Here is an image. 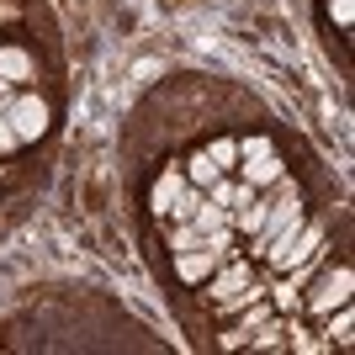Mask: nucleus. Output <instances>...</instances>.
<instances>
[{
  "mask_svg": "<svg viewBox=\"0 0 355 355\" xmlns=\"http://www.w3.org/2000/svg\"><path fill=\"white\" fill-rule=\"evenodd\" d=\"M260 324H270V302H266V292H260V297H250V302L239 308V329L228 334V345H244V340H250V334H254Z\"/></svg>",
  "mask_w": 355,
  "mask_h": 355,
  "instance_id": "obj_5",
  "label": "nucleus"
},
{
  "mask_svg": "<svg viewBox=\"0 0 355 355\" xmlns=\"http://www.w3.org/2000/svg\"><path fill=\"white\" fill-rule=\"evenodd\" d=\"M0 80H11V85L32 80V53L27 48H0Z\"/></svg>",
  "mask_w": 355,
  "mask_h": 355,
  "instance_id": "obj_8",
  "label": "nucleus"
},
{
  "mask_svg": "<svg viewBox=\"0 0 355 355\" xmlns=\"http://www.w3.org/2000/svg\"><path fill=\"white\" fill-rule=\"evenodd\" d=\"M196 244H202V234H196V223L186 218V223H175V234H170V250H196Z\"/></svg>",
  "mask_w": 355,
  "mask_h": 355,
  "instance_id": "obj_13",
  "label": "nucleus"
},
{
  "mask_svg": "<svg viewBox=\"0 0 355 355\" xmlns=\"http://www.w3.org/2000/svg\"><path fill=\"white\" fill-rule=\"evenodd\" d=\"M191 223H196V234L207 239V234H218V228H228V207H218V202H202V207L191 212Z\"/></svg>",
  "mask_w": 355,
  "mask_h": 355,
  "instance_id": "obj_9",
  "label": "nucleus"
},
{
  "mask_svg": "<svg viewBox=\"0 0 355 355\" xmlns=\"http://www.w3.org/2000/svg\"><path fill=\"white\" fill-rule=\"evenodd\" d=\"M0 112H6V122H11L16 144H37V138L48 133V106H43V96H21V90H11V96L0 101Z\"/></svg>",
  "mask_w": 355,
  "mask_h": 355,
  "instance_id": "obj_1",
  "label": "nucleus"
},
{
  "mask_svg": "<svg viewBox=\"0 0 355 355\" xmlns=\"http://www.w3.org/2000/svg\"><path fill=\"white\" fill-rule=\"evenodd\" d=\"M239 170H244V180H250L254 191H266L270 180L282 175V159H276V148H270V154H260V159H244Z\"/></svg>",
  "mask_w": 355,
  "mask_h": 355,
  "instance_id": "obj_6",
  "label": "nucleus"
},
{
  "mask_svg": "<svg viewBox=\"0 0 355 355\" xmlns=\"http://www.w3.org/2000/svg\"><path fill=\"white\" fill-rule=\"evenodd\" d=\"M318 276V286H302L308 292V308L313 313H334L340 302H350V292H355V270L350 266H329V270H313Z\"/></svg>",
  "mask_w": 355,
  "mask_h": 355,
  "instance_id": "obj_2",
  "label": "nucleus"
},
{
  "mask_svg": "<svg viewBox=\"0 0 355 355\" xmlns=\"http://www.w3.org/2000/svg\"><path fill=\"white\" fill-rule=\"evenodd\" d=\"M350 329H355L350 302H340V308H334V318H329V345H350Z\"/></svg>",
  "mask_w": 355,
  "mask_h": 355,
  "instance_id": "obj_11",
  "label": "nucleus"
},
{
  "mask_svg": "<svg viewBox=\"0 0 355 355\" xmlns=\"http://www.w3.org/2000/svg\"><path fill=\"white\" fill-rule=\"evenodd\" d=\"M180 170H186V180H191V186H202V191H207L212 180L223 175V170H218V164L207 159V154H196V159H186V164H180Z\"/></svg>",
  "mask_w": 355,
  "mask_h": 355,
  "instance_id": "obj_10",
  "label": "nucleus"
},
{
  "mask_svg": "<svg viewBox=\"0 0 355 355\" xmlns=\"http://www.w3.org/2000/svg\"><path fill=\"white\" fill-rule=\"evenodd\" d=\"M250 282H254V276H250V266H244V260H223V266L207 276V292H212V302H228V297L244 292Z\"/></svg>",
  "mask_w": 355,
  "mask_h": 355,
  "instance_id": "obj_3",
  "label": "nucleus"
},
{
  "mask_svg": "<svg viewBox=\"0 0 355 355\" xmlns=\"http://www.w3.org/2000/svg\"><path fill=\"white\" fill-rule=\"evenodd\" d=\"M329 16H334V27H350L355 21V0H329Z\"/></svg>",
  "mask_w": 355,
  "mask_h": 355,
  "instance_id": "obj_15",
  "label": "nucleus"
},
{
  "mask_svg": "<svg viewBox=\"0 0 355 355\" xmlns=\"http://www.w3.org/2000/svg\"><path fill=\"white\" fill-rule=\"evenodd\" d=\"M180 186H186V170H180V164H170V170L159 175V186H154V212H159V218H164L170 207H175Z\"/></svg>",
  "mask_w": 355,
  "mask_h": 355,
  "instance_id": "obj_7",
  "label": "nucleus"
},
{
  "mask_svg": "<svg viewBox=\"0 0 355 355\" xmlns=\"http://www.w3.org/2000/svg\"><path fill=\"white\" fill-rule=\"evenodd\" d=\"M207 159L218 164V170H234L239 164V138H218V144L207 148Z\"/></svg>",
  "mask_w": 355,
  "mask_h": 355,
  "instance_id": "obj_12",
  "label": "nucleus"
},
{
  "mask_svg": "<svg viewBox=\"0 0 355 355\" xmlns=\"http://www.w3.org/2000/svg\"><path fill=\"white\" fill-rule=\"evenodd\" d=\"M260 154H270V138H266V133L239 138V164H244V159H260Z\"/></svg>",
  "mask_w": 355,
  "mask_h": 355,
  "instance_id": "obj_14",
  "label": "nucleus"
},
{
  "mask_svg": "<svg viewBox=\"0 0 355 355\" xmlns=\"http://www.w3.org/2000/svg\"><path fill=\"white\" fill-rule=\"evenodd\" d=\"M16 148V133H11V122H6V112H0V154H11Z\"/></svg>",
  "mask_w": 355,
  "mask_h": 355,
  "instance_id": "obj_16",
  "label": "nucleus"
},
{
  "mask_svg": "<svg viewBox=\"0 0 355 355\" xmlns=\"http://www.w3.org/2000/svg\"><path fill=\"white\" fill-rule=\"evenodd\" d=\"M218 266H223V254L212 250V244H196V250H180V254H175L180 282H207V276H212Z\"/></svg>",
  "mask_w": 355,
  "mask_h": 355,
  "instance_id": "obj_4",
  "label": "nucleus"
},
{
  "mask_svg": "<svg viewBox=\"0 0 355 355\" xmlns=\"http://www.w3.org/2000/svg\"><path fill=\"white\" fill-rule=\"evenodd\" d=\"M11 90H16V85H11V80H0V101H6V96H11Z\"/></svg>",
  "mask_w": 355,
  "mask_h": 355,
  "instance_id": "obj_17",
  "label": "nucleus"
}]
</instances>
